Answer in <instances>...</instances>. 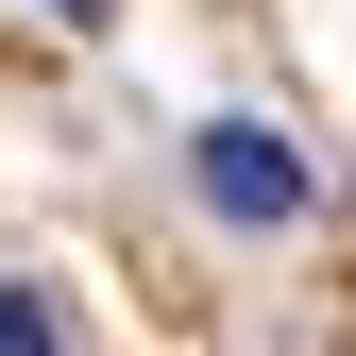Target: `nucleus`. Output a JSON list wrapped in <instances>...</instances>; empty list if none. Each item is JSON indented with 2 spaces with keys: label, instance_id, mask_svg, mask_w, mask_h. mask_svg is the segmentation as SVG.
Here are the masks:
<instances>
[{
  "label": "nucleus",
  "instance_id": "1",
  "mask_svg": "<svg viewBox=\"0 0 356 356\" xmlns=\"http://www.w3.org/2000/svg\"><path fill=\"white\" fill-rule=\"evenodd\" d=\"M187 187H204V220H238V238H289V220L323 204V170H305L272 119H204V136H187Z\"/></svg>",
  "mask_w": 356,
  "mask_h": 356
},
{
  "label": "nucleus",
  "instance_id": "2",
  "mask_svg": "<svg viewBox=\"0 0 356 356\" xmlns=\"http://www.w3.org/2000/svg\"><path fill=\"white\" fill-rule=\"evenodd\" d=\"M0 356H68V323H51V289H0Z\"/></svg>",
  "mask_w": 356,
  "mask_h": 356
},
{
  "label": "nucleus",
  "instance_id": "3",
  "mask_svg": "<svg viewBox=\"0 0 356 356\" xmlns=\"http://www.w3.org/2000/svg\"><path fill=\"white\" fill-rule=\"evenodd\" d=\"M51 17H102V0H51Z\"/></svg>",
  "mask_w": 356,
  "mask_h": 356
}]
</instances>
